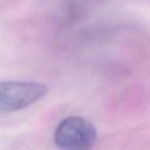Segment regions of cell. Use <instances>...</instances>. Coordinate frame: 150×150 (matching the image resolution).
Segmentation results:
<instances>
[{
	"mask_svg": "<svg viewBox=\"0 0 150 150\" xmlns=\"http://www.w3.org/2000/svg\"><path fill=\"white\" fill-rule=\"evenodd\" d=\"M47 93V86L36 82H0V112L26 108L43 98Z\"/></svg>",
	"mask_w": 150,
	"mask_h": 150,
	"instance_id": "obj_2",
	"label": "cell"
},
{
	"mask_svg": "<svg viewBox=\"0 0 150 150\" xmlns=\"http://www.w3.org/2000/svg\"><path fill=\"white\" fill-rule=\"evenodd\" d=\"M97 138L95 127L79 116H71L62 120L54 134V143L61 150H91Z\"/></svg>",
	"mask_w": 150,
	"mask_h": 150,
	"instance_id": "obj_1",
	"label": "cell"
}]
</instances>
